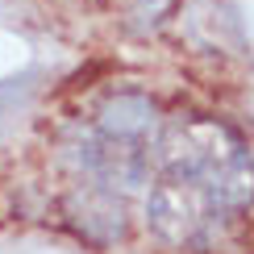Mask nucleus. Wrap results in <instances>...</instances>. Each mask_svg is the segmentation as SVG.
I'll return each mask as SVG.
<instances>
[{"label":"nucleus","instance_id":"20e7f679","mask_svg":"<svg viewBox=\"0 0 254 254\" xmlns=\"http://www.w3.org/2000/svg\"><path fill=\"white\" fill-rule=\"evenodd\" d=\"M67 217L75 221V229L92 242H113L125 234V204L117 192H104L96 184H83L75 196L67 200Z\"/></svg>","mask_w":254,"mask_h":254},{"label":"nucleus","instance_id":"7ed1b4c3","mask_svg":"<svg viewBox=\"0 0 254 254\" xmlns=\"http://www.w3.org/2000/svg\"><path fill=\"white\" fill-rule=\"evenodd\" d=\"M100 137H113V142L137 146V150H150L154 154V137H158V117H154V104L137 92H121V96H109L96 113V125H92Z\"/></svg>","mask_w":254,"mask_h":254},{"label":"nucleus","instance_id":"f03ea898","mask_svg":"<svg viewBox=\"0 0 254 254\" xmlns=\"http://www.w3.org/2000/svg\"><path fill=\"white\" fill-rule=\"evenodd\" d=\"M229 208L217 204L196 179L175 175V171H158V179L146 192V221L163 242L171 246H208L221 225H225Z\"/></svg>","mask_w":254,"mask_h":254},{"label":"nucleus","instance_id":"f257e3e1","mask_svg":"<svg viewBox=\"0 0 254 254\" xmlns=\"http://www.w3.org/2000/svg\"><path fill=\"white\" fill-rule=\"evenodd\" d=\"M158 171L188 175L229 213L254 200V158L234 129L208 117H175L154 137Z\"/></svg>","mask_w":254,"mask_h":254}]
</instances>
